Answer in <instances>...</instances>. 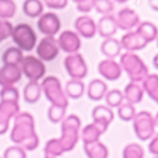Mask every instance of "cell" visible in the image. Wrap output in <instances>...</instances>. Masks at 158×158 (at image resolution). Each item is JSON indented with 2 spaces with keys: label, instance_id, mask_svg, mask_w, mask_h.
I'll return each instance as SVG.
<instances>
[{
  "label": "cell",
  "instance_id": "4",
  "mask_svg": "<svg viewBox=\"0 0 158 158\" xmlns=\"http://www.w3.org/2000/svg\"><path fill=\"white\" fill-rule=\"evenodd\" d=\"M10 38L13 39L15 46L23 52H31L32 49H35L36 44H38V36H36L35 30L32 28V25L27 24V23H20L17 25H13Z\"/></svg>",
  "mask_w": 158,
  "mask_h": 158
},
{
  "label": "cell",
  "instance_id": "18",
  "mask_svg": "<svg viewBox=\"0 0 158 158\" xmlns=\"http://www.w3.org/2000/svg\"><path fill=\"white\" fill-rule=\"evenodd\" d=\"M119 30L116 24V18L115 15L108 14V15H102L99 18V21L97 23V34L101 35V38H114V35L116 34V31Z\"/></svg>",
  "mask_w": 158,
  "mask_h": 158
},
{
  "label": "cell",
  "instance_id": "10",
  "mask_svg": "<svg viewBox=\"0 0 158 158\" xmlns=\"http://www.w3.org/2000/svg\"><path fill=\"white\" fill-rule=\"evenodd\" d=\"M36 27L45 36H55L60 31L62 23L55 13H44L36 21Z\"/></svg>",
  "mask_w": 158,
  "mask_h": 158
},
{
  "label": "cell",
  "instance_id": "20",
  "mask_svg": "<svg viewBox=\"0 0 158 158\" xmlns=\"http://www.w3.org/2000/svg\"><path fill=\"white\" fill-rule=\"evenodd\" d=\"M87 97H88L91 101L98 102L102 98H105V94L108 93V85L102 78H94L88 83L85 88Z\"/></svg>",
  "mask_w": 158,
  "mask_h": 158
},
{
  "label": "cell",
  "instance_id": "39",
  "mask_svg": "<svg viewBox=\"0 0 158 158\" xmlns=\"http://www.w3.org/2000/svg\"><path fill=\"white\" fill-rule=\"evenodd\" d=\"M3 158H27V151L20 146H11L4 150Z\"/></svg>",
  "mask_w": 158,
  "mask_h": 158
},
{
  "label": "cell",
  "instance_id": "26",
  "mask_svg": "<svg viewBox=\"0 0 158 158\" xmlns=\"http://www.w3.org/2000/svg\"><path fill=\"white\" fill-rule=\"evenodd\" d=\"M23 59H24V52L20 51L17 46H9L2 55L3 64L9 66H20Z\"/></svg>",
  "mask_w": 158,
  "mask_h": 158
},
{
  "label": "cell",
  "instance_id": "52",
  "mask_svg": "<svg viewBox=\"0 0 158 158\" xmlns=\"http://www.w3.org/2000/svg\"><path fill=\"white\" fill-rule=\"evenodd\" d=\"M0 158H2V157H0Z\"/></svg>",
  "mask_w": 158,
  "mask_h": 158
},
{
  "label": "cell",
  "instance_id": "11",
  "mask_svg": "<svg viewBox=\"0 0 158 158\" xmlns=\"http://www.w3.org/2000/svg\"><path fill=\"white\" fill-rule=\"evenodd\" d=\"M56 41L57 45H59V49L66 52L67 55L78 53V51L81 49V38L77 35L76 31H70V30L63 31Z\"/></svg>",
  "mask_w": 158,
  "mask_h": 158
},
{
  "label": "cell",
  "instance_id": "47",
  "mask_svg": "<svg viewBox=\"0 0 158 158\" xmlns=\"http://www.w3.org/2000/svg\"><path fill=\"white\" fill-rule=\"evenodd\" d=\"M154 122H155V127H158V112H157V115L154 116Z\"/></svg>",
  "mask_w": 158,
  "mask_h": 158
},
{
  "label": "cell",
  "instance_id": "15",
  "mask_svg": "<svg viewBox=\"0 0 158 158\" xmlns=\"http://www.w3.org/2000/svg\"><path fill=\"white\" fill-rule=\"evenodd\" d=\"M98 73L104 80L116 81L122 76V69L119 66V62L114 59H105L98 63Z\"/></svg>",
  "mask_w": 158,
  "mask_h": 158
},
{
  "label": "cell",
  "instance_id": "44",
  "mask_svg": "<svg viewBox=\"0 0 158 158\" xmlns=\"http://www.w3.org/2000/svg\"><path fill=\"white\" fill-rule=\"evenodd\" d=\"M148 6L151 7V10L158 13V0H148Z\"/></svg>",
  "mask_w": 158,
  "mask_h": 158
},
{
  "label": "cell",
  "instance_id": "5",
  "mask_svg": "<svg viewBox=\"0 0 158 158\" xmlns=\"http://www.w3.org/2000/svg\"><path fill=\"white\" fill-rule=\"evenodd\" d=\"M42 94L46 97L51 105H56V106L67 108L69 106V98L66 97L64 89H63L60 80L55 76H46L42 78L41 83Z\"/></svg>",
  "mask_w": 158,
  "mask_h": 158
},
{
  "label": "cell",
  "instance_id": "22",
  "mask_svg": "<svg viewBox=\"0 0 158 158\" xmlns=\"http://www.w3.org/2000/svg\"><path fill=\"white\" fill-rule=\"evenodd\" d=\"M101 53L104 55L106 59H114L122 55V45H120L119 39L115 38H108L104 39L101 44Z\"/></svg>",
  "mask_w": 158,
  "mask_h": 158
},
{
  "label": "cell",
  "instance_id": "50",
  "mask_svg": "<svg viewBox=\"0 0 158 158\" xmlns=\"http://www.w3.org/2000/svg\"><path fill=\"white\" fill-rule=\"evenodd\" d=\"M45 158H53V157H45Z\"/></svg>",
  "mask_w": 158,
  "mask_h": 158
},
{
  "label": "cell",
  "instance_id": "27",
  "mask_svg": "<svg viewBox=\"0 0 158 158\" xmlns=\"http://www.w3.org/2000/svg\"><path fill=\"white\" fill-rule=\"evenodd\" d=\"M84 152H85L87 158H108L109 155L108 147L101 141L84 144Z\"/></svg>",
  "mask_w": 158,
  "mask_h": 158
},
{
  "label": "cell",
  "instance_id": "6",
  "mask_svg": "<svg viewBox=\"0 0 158 158\" xmlns=\"http://www.w3.org/2000/svg\"><path fill=\"white\" fill-rule=\"evenodd\" d=\"M133 122V130L136 137L141 141H147L155 134V122L154 116L148 110H140L136 114Z\"/></svg>",
  "mask_w": 158,
  "mask_h": 158
},
{
  "label": "cell",
  "instance_id": "43",
  "mask_svg": "<svg viewBox=\"0 0 158 158\" xmlns=\"http://www.w3.org/2000/svg\"><path fill=\"white\" fill-rule=\"evenodd\" d=\"M148 151L151 152L154 157H158V133H155L148 143Z\"/></svg>",
  "mask_w": 158,
  "mask_h": 158
},
{
  "label": "cell",
  "instance_id": "16",
  "mask_svg": "<svg viewBox=\"0 0 158 158\" xmlns=\"http://www.w3.org/2000/svg\"><path fill=\"white\" fill-rule=\"evenodd\" d=\"M76 32L81 38L91 39L97 34V23L89 15H80L74 21Z\"/></svg>",
  "mask_w": 158,
  "mask_h": 158
},
{
  "label": "cell",
  "instance_id": "14",
  "mask_svg": "<svg viewBox=\"0 0 158 158\" xmlns=\"http://www.w3.org/2000/svg\"><path fill=\"white\" fill-rule=\"evenodd\" d=\"M119 42H120V45H122V49H125L126 52H133V53L144 49L147 45H148V42H147L136 30L126 32L125 35L120 38Z\"/></svg>",
  "mask_w": 158,
  "mask_h": 158
},
{
  "label": "cell",
  "instance_id": "29",
  "mask_svg": "<svg viewBox=\"0 0 158 158\" xmlns=\"http://www.w3.org/2000/svg\"><path fill=\"white\" fill-rule=\"evenodd\" d=\"M23 13L30 18H39L44 14V3L42 0H24Z\"/></svg>",
  "mask_w": 158,
  "mask_h": 158
},
{
  "label": "cell",
  "instance_id": "40",
  "mask_svg": "<svg viewBox=\"0 0 158 158\" xmlns=\"http://www.w3.org/2000/svg\"><path fill=\"white\" fill-rule=\"evenodd\" d=\"M13 30V24L7 20H0V44L10 38Z\"/></svg>",
  "mask_w": 158,
  "mask_h": 158
},
{
  "label": "cell",
  "instance_id": "17",
  "mask_svg": "<svg viewBox=\"0 0 158 158\" xmlns=\"http://www.w3.org/2000/svg\"><path fill=\"white\" fill-rule=\"evenodd\" d=\"M23 77L20 66H9L3 64L0 67V85L2 87H13L17 84Z\"/></svg>",
  "mask_w": 158,
  "mask_h": 158
},
{
  "label": "cell",
  "instance_id": "42",
  "mask_svg": "<svg viewBox=\"0 0 158 158\" xmlns=\"http://www.w3.org/2000/svg\"><path fill=\"white\" fill-rule=\"evenodd\" d=\"M94 3H95V0H83L81 3L76 4V9H77L80 13L87 14V13H89L94 9Z\"/></svg>",
  "mask_w": 158,
  "mask_h": 158
},
{
  "label": "cell",
  "instance_id": "37",
  "mask_svg": "<svg viewBox=\"0 0 158 158\" xmlns=\"http://www.w3.org/2000/svg\"><path fill=\"white\" fill-rule=\"evenodd\" d=\"M66 110H67V108L51 105L48 109V119L52 123H62V120L66 118Z\"/></svg>",
  "mask_w": 158,
  "mask_h": 158
},
{
  "label": "cell",
  "instance_id": "25",
  "mask_svg": "<svg viewBox=\"0 0 158 158\" xmlns=\"http://www.w3.org/2000/svg\"><path fill=\"white\" fill-rule=\"evenodd\" d=\"M64 94L70 99H78L85 93V84L83 80H69L64 85Z\"/></svg>",
  "mask_w": 158,
  "mask_h": 158
},
{
  "label": "cell",
  "instance_id": "8",
  "mask_svg": "<svg viewBox=\"0 0 158 158\" xmlns=\"http://www.w3.org/2000/svg\"><path fill=\"white\" fill-rule=\"evenodd\" d=\"M64 69L72 80H83L88 74V66L81 53H72L64 57Z\"/></svg>",
  "mask_w": 158,
  "mask_h": 158
},
{
  "label": "cell",
  "instance_id": "2",
  "mask_svg": "<svg viewBox=\"0 0 158 158\" xmlns=\"http://www.w3.org/2000/svg\"><path fill=\"white\" fill-rule=\"evenodd\" d=\"M119 66L122 72L127 74L130 83H140L150 74L148 67L139 55L133 52H125L119 56Z\"/></svg>",
  "mask_w": 158,
  "mask_h": 158
},
{
  "label": "cell",
  "instance_id": "33",
  "mask_svg": "<svg viewBox=\"0 0 158 158\" xmlns=\"http://www.w3.org/2000/svg\"><path fill=\"white\" fill-rule=\"evenodd\" d=\"M136 108H134V105H131L130 102L127 101H123L122 105H120L119 108H118V116L120 118V120H123V122H131V120L134 119V116H136Z\"/></svg>",
  "mask_w": 158,
  "mask_h": 158
},
{
  "label": "cell",
  "instance_id": "9",
  "mask_svg": "<svg viewBox=\"0 0 158 158\" xmlns=\"http://www.w3.org/2000/svg\"><path fill=\"white\" fill-rule=\"evenodd\" d=\"M36 57L41 59L42 62H52L59 56V45L55 36H45L36 44Z\"/></svg>",
  "mask_w": 158,
  "mask_h": 158
},
{
  "label": "cell",
  "instance_id": "30",
  "mask_svg": "<svg viewBox=\"0 0 158 158\" xmlns=\"http://www.w3.org/2000/svg\"><path fill=\"white\" fill-rule=\"evenodd\" d=\"M136 31H137L148 44L152 41H155L158 36V28L154 23H151V21H140V24L137 25Z\"/></svg>",
  "mask_w": 158,
  "mask_h": 158
},
{
  "label": "cell",
  "instance_id": "32",
  "mask_svg": "<svg viewBox=\"0 0 158 158\" xmlns=\"http://www.w3.org/2000/svg\"><path fill=\"white\" fill-rule=\"evenodd\" d=\"M44 152H45V157H53V158H57V157L64 154L59 139H51V140L46 141Z\"/></svg>",
  "mask_w": 158,
  "mask_h": 158
},
{
  "label": "cell",
  "instance_id": "31",
  "mask_svg": "<svg viewBox=\"0 0 158 158\" xmlns=\"http://www.w3.org/2000/svg\"><path fill=\"white\" fill-rule=\"evenodd\" d=\"M104 99L106 102V106L114 109V108H119L122 105V102L125 101V97H123V91L114 88V89H108V93L105 94Z\"/></svg>",
  "mask_w": 158,
  "mask_h": 158
},
{
  "label": "cell",
  "instance_id": "41",
  "mask_svg": "<svg viewBox=\"0 0 158 158\" xmlns=\"http://www.w3.org/2000/svg\"><path fill=\"white\" fill-rule=\"evenodd\" d=\"M42 3L52 10H63L67 6L69 0H42Z\"/></svg>",
  "mask_w": 158,
  "mask_h": 158
},
{
  "label": "cell",
  "instance_id": "48",
  "mask_svg": "<svg viewBox=\"0 0 158 158\" xmlns=\"http://www.w3.org/2000/svg\"><path fill=\"white\" fill-rule=\"evenodd\" d=\"M72 2H74L76 4H78V3H81V2H83V0H72Z\"/></svg>",
  "mask_w": 158,
  "mask_h": 158
},
{
  "label": "cell",
  "instance_id": "45",
  "mask_svg": "<svg viewBox=\"0 0 158 158\" xmlns=\"http://www.w3.org/2000/svg\"><path fill=\"white\" fill-rule=\"evenodd\" d=\"M152 64H154V67L158 70V53L155 55L154 57H152Z\"/></svg>",
  "mask_w": 158,
  "mask_h": 158
},
{
  "label": "cell",
  "instance_id": "19",
  "mask_svg": "<svg viewBox=\"0 0 158 158\" xmlns=\"http://www.w3.org/2000/svg\"><path fill=\"white\" fill-rule=\"evenodd\" d=\"M108 127L99 125V123H89V125L84 126L80 131V139L83 141V144H88V143H95L99 141V137L106 131Z\"/></svg>",
  "mask_w": 158,
  "mask_h": 158
},
{
  "label": "cell",
  "instance_id": "38",
  "mask_svg": "<svg viewBox=\"0 0 158 158\" xmlns=\"http://www.w3.org/2000/svg\"><path fill=\"white\" fill-rule=\"evenodd\" d=\"M114 9H115V4L112 0H95V3H94V10L98 14H102V15L112 14Z\"/></svg>",
  "mask_w": 158,
  "mask_h": 158
},
{
  "label": "cell",
  "instance_id": "24",
  "mask_svg": "<svg viewBox=\"0 0 158 158\" xmlns=\"http://www.w3.org/2000/svg\"><path fill=\"white\" fill-rule=\"evenodd\" d=\"M42 95V88H41V83H35V81H28L24 87V101L27 104H36L41 99Z\"/></svg>",
  "mask_w": 158,
  "mask_h": 158
},
{
  "label": "cell",
  "instance_id": "12",
  "mask_svg": "<svg viewBox=\"0 0 158 158\" xmlns=\"http://www.w3.org/2000/svg\"><path fill=\"white\" fill-rule=\"evenodd\" d=\"M20 114L18 102L0 101V136L7 133L10 127V120L14 119Z\"/></svg>",
  "mask_w": 158,
  "mask_h": 158
},
{
  "label": "cell",
  "instance_id": "35",
  "mask_svg": "<svg viewBox=\"0 0 158 158\" xmlns=\"http://www.w3.org/2000/svg\"><path fill=\"white\" fill-rule=\"evenodd\" d=\"M122 158H144V148L139 143H129L123 148Z\"/></svg>",
  "mask_w": 158,
  "mask_h": 158
},
{
  "label": "cell",
  "instance_id": "7",
  "mask_svg": "<svg viewBox=\"0 0 158 158\" xmlns=\"http://www.w3.org/2000/svg\"><path fill=\"white\" fill-rule=\"evenodd\" d=\"M20 69L23 76L28 78V81H35V83H39L46 74L45 63L34 55L24 56V59L20 64Z\"/></svg>",
  "mask_w": 158,
  "mask_h": 158
},
{
  "label": "cell",
  "instance_id": "23",
  "mask_svg": "<svg viewBox=\"0 0 158 158\" xmlns=\"http://www.w3.org/2000/svg\"><path fill=\"white\" fill-rule=\"evenodd\" d=\"M123 97H125V101L130 102L131 105L140 104L144 97V91H143L141 84L140 83H129L125 87Z\"/></svg>",
  "mask_w": 158,
  "mask_h": 158
},
{
  "label": "cell",
  "instance_id": "3",
  "mask_svg": "<svg viewBox=\"0 0 158 158\" xmlns=\"http://www.w3.org/2000/svg\"><path fill=\"white\" fill-rule=\"evenodd\" d=\"M81 119L77 115H69L62 120V136L59 141L63 147V151H72L80 140Z\"/></svg>",
  "mask_w": 158,
  "mask_h": 158
},
{
  "label": "cell",
  "instance_id": "1",
  "mask_svg": "<svg viewBox=\"0 0 158 158\" xmlns=\"http://www.w3.org/2000/svg\"><path fill=\"white\" fill-rule=\"evenodd\" d=\"M10 140L25 151H34L38 148L39 137L35 131V120L30 112H20L14 118V125L10 131Z\"/></svg>",
  "mask_w": 158,
  "mask_h": 158
},
{
  "label": "cell",
  "instance_id": "46",
  "mask_svg": "<svg viewBox=\"0 0 158 158\" xmlns=\"http://www.w3.org/2000/svg\"><path fill=\"white\" fill-rule=\"evenodd\" d=\"M112 2H114V3H119V4H125L129 0H112Z\"/></svg>",
  "mask_w": 158,
  "mask_h": 158
},
{
  "label": "cell",
  "instance_id": "49",
  "mask_svg": "<svg viewBox=\"0 0 158 158\" xmlns=\"http://www.w3.org/2000/svg\"><path fill=\"white\" fill-rule=\"evenodd\" d=\"M155 41H157V48H158V36H157V39H155Z\"/></svg>",
  "mask_w": 158,
  "mask_h": 158
},
{
  "label": "cell",
  "instance_id": "28",
  "mask_svg": "<svg viewBox=\"0 0 158 158\" xmlns=\"http://www.w3.org/2000/svg\"><path fill=\"white\" fill-rule=\"evenodd\" d=\"M141 87L144 93H147V95L158 104V74H148L141 81Z\"/></svg>",
  "mask_w": 158,
  "mask_h": 158
},
{
  "label": "cell",
  "instance_id": "36",
  "mask_svg": "<svg viewBox=\"0 0 158 158\" xmlns=\"http://www.w3.org/2000/svg\"><path fill=\"white\" fill-rule=\"evenodd\" d=\"M20 99V93L18 89L13 87H2L0 89V101H6V102H18Z\"/></svg>",
  "mask_w": 158,
  "mask_h": 158
},
{
  "label": "cell",
  "instance_id": "51",
  "mask_svg": "<svg viewBox=\"0 0 158 158\" xmlns=\"http://www.w3.org/2000/svg\"><path fill=\"white\" fill-rule=\"evenodd\" d=\"M154 158H158V157H154Z\"/></svg>",
  "mask_w": 158,
  "mask_h": 158
},
{
  "label": "cell",
  "instance_id": "21",
  "mask_svg": "<svg viewBox=\"0 0 158 158\" xmlns=\"http://www.w3.org/2000/svg\"><path fill=\"white\" fill-rule=\"evenodd\" d=\"M91 116H93V122L99 123V125L108 127L112 123V120H114L115 114H114V109L108 108L106 105H98V106H95L93 109Z\"/></svg>",
  "mask_w": 158,
  "mask_h": 158
},
{
  "label": "cell",
  "instance_id": "13",
  "mask_svg": "<svg viewBox=\"0 0 158 158\" xmlns=\"http://www.w3.org/2000/svg\"><path fill=\"white\" fill-rule=\"evenodd\" d=\"M116 18V24L119 30L123 31H133L134 28H137V25L140 24V17L133 9H129V7H125L122 9L118 15H115Z\"/></svg>",
  "mask_w": 158,
  "mask_h": 158
},
{
  "label": "cell",
  "instance_id": "34",
  "mask_svg": "<svg viewBox=\"0 0 158 158\" xmlns=\"http://www.w3.org/2000/svg\"><path fill=\"white\" fill-rule=\"evenodd\" d=\"M17 11L14 0H0V20H7L13 18Z\"/></svg>",
  "mask_w": 158,
  "mask_h": 158
}]
</instances>
